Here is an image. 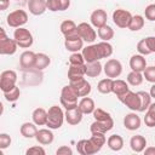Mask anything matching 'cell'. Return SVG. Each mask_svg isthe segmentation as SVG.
<instances>
[{
  "mask_svg": "<svg viewBox=\"0 0 155 155\" xmlns=\"http://www.w3.org/2000/svg\"><path fill=\"white\" fill-rule=\"evenodd\" d=\"M64 120H65V116H64V113H63L61 107L52 105L48 109V111H47V122H46V126L48 128L58 130L59 127H62Z\"/></svg>",
  "mask_w": 155,
  "mask_h": 155,
  "instance_id": "1",
  "label": "cell"
},
{
  "mask_svg": "<svg viewBox=\"0 0 155 155\" xmlns=\"http://www.w3.org/2000/svg\"><path fill=\"white\" fill-rule=\"evenodd\" d=\"M78 98H79L78 93L75 92V90L70 85H67L62 88V91H61V104L65 110L78 107Z\"/></svg>",
  "mask_w": 155,
  "mask_h": 155,
  "instance_id": "2",
  "label": "cell"
},
{
  "mask_svg": "<svg viewBox=\"0 0 155 155\" xmlns=\"http://www.w3.org/2000/svg\"><path fill=\"white\" fill-rule=\"evenodd\" d=\"M13 39L16 40L17 45L22 48H29L34 41L31 33L27 28H23V27L16 28V30L13 33Z\"/></svg>",
  "mask_w": 155,
  "mask_h": 155,
  "instance_id": "3",
  "label": "cell"
},
{
  "mask_svg": "<svg viewBox=\"0 0 155 155\" xmlns=\"http://www.w3.org/2000/svg\"><path fill=\"white\" fill-rule=\"evenodd\" d=\"M17 42L15 39L6 36L4 28H0V53L1 54H13L17 51Z\"/></svg>",
  "mask_w": 155,
  "mask_h": 155,
  "instance_id": "4",
  "label": "cell"
},
{
  "mask_svg": "<svg viewBox=\"0 0 155 155\" xmlns=\"http://www.w3.org/2000/svg\"><path fill=\"white\" fill-rule=\"evenodd\" d=\"M6 22L12 28H19L23 27L28 22V13L24 10H16L10 12V15L6 18Z\"/></svg>",
  "mask_w": 155,
  "mask_h": 155,
  "instance_id": "5",
  "label": "cell"
},
{
  "mask_svg": "<svg viewBox=\"0 0 155 155\" xmlns=\"http://www.w3.org/2000/svg\"><path fill=\"white\" fill-rule=\"evenodd\" d=\"M17 82V73L15 70H4L0 75V88L2 92L10 91Z\"/></svg>",
  "mask_w": 155,
  "mask_h": 155,
  "instance_id": "6",
  "label": "cell"
},
{
  "mask_svg": "<svg viewBox=\"0 0 155 155\" xmlns=\"http://www.w3.org/2000/svg\"><path fill=\"white\" fill-rule=\"evenodd\" d=\"M131 19H132V15L127 10L117 8L113 12V22L119 28H128Z\"/></svg>",
  "mask_w": 155,
  "mask_h": 155,
  "instance_id": "7",
  "label": "cell"
},
{
  "mask_svg": "<svg viewBox=\"0 0 155 155\" xmlns=\"http://www.w3.org/2000/svg\"><path fill=\"white\" fill-rule=\"evenodd\" d=\"M103 70L107 75V78H111V79H115V78H119L122 73V64L120 63V61L117 59H108L103 67Z\"/></svg>",
  "mask_w": 155,
  "mask_h": 155,
  "instance_id": "8",
  "label": "cell"
},
{
  "mask_svg": "<svg viewBox=\"0 0 155 155\" xmlns=\"http://www.w3.org/2000/svg\"><path fill=\"white\" fill-rule=\"evenodd\" d=\"M78 31H79L80 38L86 42H93L97 38V33L93 29V27L86 22L78 24Z\"/></svg>",
  "mask_w": 155,
  "mask_h": 155,
  "instance_id": "9",
  "label": "cell"
},
{
  "mask_svg": "<svg viewBox=\"0 0 155 155\" xmlns=\"http://www.w3.org/2000/svg\"><path fill=\"white\" fill-rule=\"evenodd\" d=\"M69 85L75 90V92L78 93L79 97H86L91 92V84L85 78H80L78 80L69 81Z\"/></svg>",
  "mask_w": 155,
  "mask_h": 155,
  "instance_id": "10",
  "label": "cell"
},
{
  "mask_svg": "<svg viewBox=\"0 0 155 155\" xmlns=\"http://www.w3.org/2000/svg\"><path fill=\"white\" fill-rule=\"evenodd\" d=\"M76 150L80 155H92L98 153L101 149L94 145L91 139H81L76 143Z\"/></svg>",
  "mask_w": 155,
  "mask_h": 155,
  "instance_id": "11",
  "label": "cell"
},
{
  "mask_svg": "<svg viewBox=\"0 0 155 155\" xmlns=\"http://www.w3.org/2000/svg\"><path fill=\"white\" fill-rule=\"evenodd\" d=\"M61 31H62V34L64 35L65 39H71V38L80 36L79 31H78V25L71 19H65L61 23Z\"/></svg>",
  "mask_w": 155,
  "mask_h": 155,
  "instance_id": "12",
  "label": "cell"
},
{
  "mask_svg": "<svg viewBox=\"0 0 155 155\" xmlns=\"http://www.w3.org/2000/svg\"><path fill=\"white\" fill-rule=\"evenodd\" d=\"M121 102L131 110L133 111H139V108H140V98L138 96L137 92H132V91H128L126 93V96L121 99Z\"/></svg>",
  "mask_w": 155,
  "mask_h": 155,
  "instance_id": "13",
  "label": "cell"
},
{
  "mask_svg": "<svg viewBox=\"0 0 155 155\" xmlns=\"http://www.w3.org/2000/svg\"><path fill=\"white\" fill-rule=\"evenodd\" d=\"M107 19H108V15H107V12H105L104 10H102V8L94 10V11L91 13V16H90L91 24H92L93 27H96L97 29L101 28V27H103V25H105V24H107Z\"/></svg>",
  "mask_w": 155,
  "mask_h": 155,
  "instance_id": "14",
  "label": "cell"
},
{
  "mask_svg": "<svg viewBox=\"0 0 155 155\" xmlns=\"http://www.w3.org/2000/svg\"><path fill=\"white\" fill-rule=\"evenodd\" d=\"M128 91H130V87H128V84L126 81H124L121 79L113 80V90H111V92L117 97L119 101H121L126 96V93Z\"/></svg>",
  "mask_w": 155,
  "mask_h": 155,
  "instance_id": "15",
  "label": "cell"
},
{
  "mask_svg": "<svg viewBox=\"0 0 155 155\" xmlns=\"http://www.w3.org/2000/svg\"><path fill=\"white\" fill-rule=\"evenodd\" d=\"M82 115L84 114L81 113L79 107H75V108H71V109H67L65 113H64L65 121L71 126H75L78 124H80L81 120H82Z\"/></svg>",
  "mask_w": 155,
  "mask_h": 155,
  "instance_id": "16",
  "label": "cell"
},
{
  "mask_svg": "<svg viewBox=\"0 0 155 155\" xmlns=\"http://www.w3.org/2000/svg\"><path fill=\"white\" fill-rule=\"evenodd\" d=\"M27 6L29 12L34 16H40L47 10L46 0H28Z\"/></svg>",
  "mask_w": 155,
  "mask_h": 155,
  "instance_id": "17",
  "label": "cell"
},
{
  "mask_svg": "<svg viewBox=\"0 0 155 155\" xmlns=\"http://www.w3.org/2000/svg\"><path fill=\"white\" fill-rule=\"evenodd\" d=\"M82 56L85 58V62L86 63H92V62H96V61H99L101 57H99V53H98V48H97V45H88L86 47L82 48Z\"/></svg>",
  "mask_w": 155,
  "mask_h": 155,
  "instance_id": "18",
  "label": "cell"
},
{
  "mask_svg": "<svg viewBox=\"0 0 155 155\" xmlns=\"http://www.w3.org/2000/svg\"><path fill=\"white\" fill-rule=\"evenodd\" d=\"M130 68L133 71H139L143 73L144 69L147 68V61L143 54H133L130 58Z\"/></svg>",
  "mask_w": 155,
  "mask_h": 155,
  "instance_id": "19",
  "label": "cell"
},
{
  "mask_svg": "<svg viewBox=\"0 0 155 155\" xmlns=\"http://www.w3.org/2000/svg\"><path fill=\"white\" fill-rule=\"evenodd\" d=\"M140 117L136 114V113H130L126 114V116L124 117V126L130 130V131H136L140 127Z\"/></svg>",
  "mask_w": 155,
  "mask_h": 155,
  "instance_id": "20",
  "label": "cell"
},
{
  "mask_svg": "<svg viewBox=\"0 0 155 155\" xmlns=\"http://www.w3.org/2000/svg\"><path fill=\"white\" fill-rule=\"evenodd\" d=\"M35 58H36V53H34L33 51H24L19 57V64L23 69L34 68Z\"/></svg>",
  "mask_w": 155,
  "mask_h": 155,
  "instance_id": "21",
  "label": "cell"
},
{
  "mask_svg": "<svg viewBox=\"0 0 155 155\" xmlns=\"http://www.w3.org/2000/svg\"><path fill=\"white\" fill-rule=\"evenodd\" d=\"M113 126H114V120L108 121V122H102V121L94 120L90 126V131H91V133H107L108 131H110L113 128Z\"/></svg>",
  "mask_w": 155,
  "mask_h": 155,
  "instance_id": "22",
  "label": "cell"
},
{
  "mask_svg": "<svg viewBox=\"0 0 155 155\" xmlns=\"http://www.w3.org/2000/svg\"><path fill=\"white\" fill-rule=\"evenodd\" d=\"M35 139L42 145H48V144H51L53 142L54 136H53L51 128H41V130H38Z\"/></svg>",
  "mask_w": 155,
  "mask_h": 155,
  "instance_id": "23",
  "label": "cell"
},
{
  "mask_svg": "<svg viewBox=\"0 0 155 155\" xmlns=\"http://www.w3.org/2000/svg\"><path fill=\"white\" fill-rule=\"evenodd\" d=\"M86 75V63L81 65H71L68 69V79L69 81L78 80L80 78H84Z\"/></svg>",
  "mask_w": 155,
  "mask_h": 155,
  "instance_id": "24",
  "label": "cell"
},
{
  "mask_svg": "<svg viewBox=\"0 0 155 155\" xmlns=\"http://www.w3.org/2000/svg\"><path fill=\"white\" fill-rule=\"evenodd\" d=\"M145 145H147V139L140 134H136V136L131 137V139H130V147L134 153L144 151Z\"/></svg>",
  "mask_w": 155,
  "mask_h": 155,
  "instance_id": "25",
  "label": "cell"
},
{
  "mask_svg": "<svg viewBox=\"0 0 155 155\" xmlns=\"http://www.w3.org/2000/svg\"><path fill=\"white\" fill-rule=\"evenodd\" d=\"M64 46L70 52H79L80 50L84 48V40L80 36L71 38V39H65Z\"/></svg>",
  "mask_w": 155,
  "mask_h": 155,
  "instance_id": "26",
  "label": "cell"
},
{
  "mask_svg": "<svg viewBox=\"0 0 155 155\" xmlns=\"http://www.w3.org/2000/svg\"><path fill=\"white\" fill-rule=\"evenodd\" d=\"M78 107H79V109L81 110V113H82L84 115H86V114H92L93 110L96 109L94 101H93L92 98L87 97V96L84 97V98L78 103Z\"/></svg>",
  "mask_w": 155,
  "mask_h": 155,
  "instance_id": "27",
  "label": "cell"
},
{
  "mask_svg": "<svg viewBox=\"0 0 155 155\" xmlns=\"http://www.w3.org/2000/svg\"><path fill=\"white\" fill-rule=\"evenodd\" d=\"M31 119H33V122L38 126L46 125V122H47V111L44 108H36L31 114Z\"/></svg>",
  "mask_w": 155,
  "mask_h": 155,
  "instance_id": "28",
  "label": "cell"
},
{
  "mask_svg": "<svg viewBox=\"0 0 155 155\" xmlns=\"http://www.w3.org/2000/svg\"><path fill=\"white\" fill-rule=\"evenodd\" d=\"M38 125H35L34 122H24L21 128H19V132L24 137V138H34L38 133V128H36Z\"/></svg>",
  "mask_w": 155,
  "mask_h": 155,
  "instance_id": "29",
  "label": "cell"
},
{
  "mask_svg": "<svg viewBox=\"0 0 155 155\" xmlns=\"http://www.w3.org/2000/svg\"><path fill=\"white\" fill-rule=\"evenodd\" d=\"M107 144L108 147L114 150V151H120L124 148V138L119 134H111L108 139H107Z\"/></svg>",
  "mask_w": 155,
  "mask_h": 155,
  "instance_id": "30",
  "label": "cell"
},
{
  "mask_svg": "<svg viewBox=\"0 0 155 155\" xmlns=\"http://www.w3.org/2000/svg\"><path fill=\"white\" fill-rule=\"evenodd\" d=\"M102 64L99 63V61L92 62V63H86V75L88 78H97L101 73H102Z\"/></svg>",
  "mask_w": 155,
  "mask_h": 155,
  "instance_id": "31",
  "label": "cell"
},
{
  "mask_svg": "<svg viewBox=\"0 0 155 155\" xmlns=\"http://www.w3.org/2000/svg\"><path fill=\"white\" fill-rule=\"evenodd\" d=\"M51 63V59L47 54L45 53H36V58H35V64H34V69L36 70H44L46 69Z\"/></svg>",
  "mask_w": 155,
  "mask_h": 155,
  "instance_id": "32",
  "label": "cell"
},
{
  "mask_svg": "<svg viewBox=\"0 0 155 155\" xmlns=\"http://www.w3.org/2000/svg\"><path fill=\"white\" fill-rule=\"evenodd\" d=\"M96 45H97L101 59L102 58H108V57H110L113 54V46L108 41H101V42H98Z\"/></svg>",
  "mask_w": 155,
  "mask_h": 155,
  "instance_id": "33",
  "label": "cell"
},
{
  "mask_svg": "<svg viewBox=\"0 0 155 155\" xmlns=\"http://www.w3.org/2000/svg\"><path fill=\"white\" fill-rule=\"evenodd\" d=\"M97 35L102 41H109L114 38V29L111 27H109L108 24H105V25L98 28Z\"/></svg>",
  "mask_w": 155,
  "mask_h": 155,
  "instance_id": "34",
  "label": "cell"
},
{
  "mask_svg": "<svg viewBox=\"0 0 155 155\" xmlns=\"http://www.w3.org/2000/svg\"><path fill=\"white\" fill-rule=\"evenodd\" d=\"M97 90L103 93V94H108L111 92L113 90V79L111 78H105V79H102L98 85H97Z\"/></svg>",
  "mask_w": 155,
  "mask_h": 155,
  "instance_id": "35",
  "label": "cell"
},
{
  "mask_svg": "<svg viewBox=\"0 0 155 155\" xmlns=\"http://www.w3.org/2000/svg\"><path fill=\"white\" fill-rule=\"evenodd\" d=\"M144 27V17L140 15L132 16V19L128 24V29L131 31H138Z\"/></svg>",
  "mask_w": 155,
  "mask_h": 155,
  "instance_id": "36",
  "label": "cell"
},
{
  "mask_svg": "<svg viewBox=\"0 0 155 155\" xmlns=\"http://www.w3.org/2000/svg\"><path fill=\"white\" fill-rule=\"evenodd\" d=\"M144 124L148 127H155V103H151L147 109L144 116Z\"/></svg>",
  "mask_w": 155,
  "mask_h": 155,
  "instance_id": "37",
  "label": "cell"
},
{
  "mask_svg": "<svg viewBox=\"0 0 155 155\" xmlns=\"http://www.w3.org/2000/svg\"><path fill=\"white\" fill-rule=\"evenodd\" d=\"M137 93H138V96L140 98V108H139V111L140 113L142 111H145L149 108V105L151 104V96H150V93H148L145 91H139Z\"/></svg>",
  "mask_w": 155,
  "mask_h": 155,
  "instance_id": "38",
  "label": "cell"
},
{
  "mask_svg": "<svg viewBox=\"0 0 155 155\" xmlns=\"http://www.w3.org/2000/svg\"><path fill=\"white\" fill-rule=\"evenodd\" d=\"M92 114H93L94 120H97V121H102V122L113 121L111 115H110L108 111H105V110H103V109H101V108H96Z\"/></svg>",
  "mask_w": 155,
  "mask_h": 155,
  "instance_id": "39",
  "label": "cell"
},
{
  "mask_svg": "<svg viewBox=\"0 0 155 155\" xmlns=\"http://www.w3.org/2000/svg\"><path fill=\"white\" fill-rule=\"evenodd\" d=\"M143 79H144V76H143V74L142 73H139V71H131V73H128V75H127V82L130 84V85H132V86H139L142 82H143Z\"/></svg>",
  "mask_w": 155,
  "mask_h": 155,
  "instance_id": "40",
  "label": "cell"
},
{
  "mask_svg": "<svg viewBox=\"0 0 155 155\" xmlns=\"http://www.w3.org/2000/svg\"><path fill=\"white\" fill-rule=\"evenodd\" d=\"M19 96H21V91L17 86H13L10 91L4 92V97L7 102H16L19 98Z\"/></svg>",
  "mask_w": 155,
  "mask_h": 155,
  "instance_id": "41",
  "label": "cell"
},
{
  "mask_svg": "<svg viewBox=\"0 0 155 155\" xmlns=\"http://www.w3.org/2000/svg\"><path fill=\"white\" fill-rule=\"evenodd\" d=\"M91 140L93 142L94 145H97L99 149H102V147L105 144L107 138H105V133H91Z\"/></svg>",
  "mask_w": 155,
  "mask_h": 155,
  "instance_id": "42",
  "label": "cell"
},
{
  "mask_svg": "<svg viewBox=\"0 0 155 155\" xmlns=\"http://www.w3.org/2000/svg\"><path fill=\"white\" fill-rule=\"evenodd\" d=\"M85 58L82 56V53H79V52H73L69 57V64L71 65H81V64H85Z\"/></svg>",
  "mask_w": 155,
  "mask_h": 155,
  "instance_id": "43",
  "label": "cell"
},
{
  "mask_svg": "<svg viewBox=\"0 0 155 155\" xmlns=\"http://www.w3.org/2000/svg\"><path fill=\"white\" fill-rule=\"evenodd\" d=\"M143 76L144 79L148 81V82H151V84H155V67L151 65V67H147L143 71Z\"/></svg>",
  "mask_w": 155,
  "mask_h": 155,
  "instance_id": "44",
  "label": "cell"
},
{
  "mask_svg": "<svg viewBox=\"0 0 155 155\" xmlns=\"http://www.w3.org/2000/svg\"><path fill=\"white\" fill-rule=\"evenodd\" d=\"M137 51L139 52V54H143V56H147V54H150V50L148 47V44L145 41V39H142L138 44H137Z\"/></svg>",
  "mask_w": 155,
  "mask_h": 155,
  "instance_id": "45",
  "label": "cell"
},
{
  "mask_svg": "<svg viewBox=\"0 0 155 155\" xmlns=\"http://www.w3.org/2000/svg\"><path fill=\"white\" fill-rule=\"evenodd\" d=\"M144 15H145V18L148 21H155V4H150L145 7L144 10Z\"/></svg>",
  "mask_w": 155,
  "mask_h": 155,
  "instance_id": "46",
  "label": "cell"
},
{
  "mask_svg": "<svg viewBox=\"0 0 155 155\" xmlns=\"http://www.w3.org/2000/svg\"><path fill=\"white\" fill-rule=\"evenodd\" d=\"M11 137L7 133H0V149H6L11 145Z\"/></svg>",
  "mask_w": 155,
  "mask_h": 155,
  "instance_id": "47",
  "label": "cell"
},
{
  "mask_svg": "<svg viewBox=\"0 0 155 155\" xmlns=\"http://www.w3.org/2000/svg\"><path fill=\"white\" fill-rule=\"evenodd\" d=\"M25 154H27V155H45L46 151H45V149H44L42 147L35 145V147H31V148L27 149Z\"/></svg>",
  "mask_w": 155,
  "mask_h": 155,
  "instance_id": "48",
  "label": "cell"
},
{
  "mask_svg": "<svg viewBox=\"0 0 155 155\" xmlns=\"http://www.w3.org/2000/svg\"><path fill=\"white\" fill-rule=\"evenodd\" d=\"M46 6L47 10L56 12V11H61V4L59 0H46Z\"/></svg>",
  "mask_w": 155,
  "mask_h": 155,
  "instance_id": "49",
  "label": "cell"
},
{
  "mask_svg": "<svg viewBox=\"0 0 155 155\" xmlns=\"http://www.w3.org/2000/svg\"><path fill=\"white\" fill-rule=\"evenodd\" d=\"M56 154H57V155H71V154H73V150H71V148L68 147V145H62V147H59V148L57 149Z\"/></svg>",
  "mask_w": 155,
  "mask_h": 155,
  "instance_id": "50",
  "label": "cell"
},
{
  "mask_svg": "<svg viewBox=\"0 0 155 155\" xmlns=\"http://www.w3.org/2000/svg\"><path fill=\"white\" fill-rule=\"evenodd\" d=\"M145 41L148 44V47L150 50V52H155V36H148L145 38Z\"/></svg>",
  "mask_w": 155,
  "mask_h": 155,
  "instance_id": "51",
  "label": "cell"
},
{
  "mask_svg": "<svg viewBox=\"0 0 155 155\" xmlns=\"http://www.w3.org/2000/svg\"><path fill=\"white\" fill-rule=\"evenodd\" d=\"M61 4V11H65L70 6V0H59Z\"/></svg>",
  "mask_w": 155,
  "mask_h": 155,
  "instance_id": "52",
  "label": "cell"
},
{
  "mask_svg": "<svg viewBox=\"0 0 155 155\" xmlns=\"http://www.w3.org/2000/svg\"><path fill=\"white\" fill-rule=\"evenodd\" d=\"M10 5V0H0V10L5 11Z\"/></svg>",
  "mask_w": 155,
  "mask_h": 155,
  "instance_id": "53",
  "label": "cell"
},
{
  "mask_svg": "<svg viewBox=\"0 0 155 155\" xmlns=\"http://www.w3.org/2000/svg\"><path fill=\"white\" fill-rule=\"evenodd\" d=\"M145 155H155V147H148L144 149Z\"/></svg>",
  "mask_w": 155,
  "mask_h": 155,
  "instance_id": "54",
  "label": "cell"
},
{
  "mask_svg": "<svg viewBox=\"0 0 155 155\" xmlns=\"http://www.w3.org/2000/svg\"><path fill=\"white\" fill-rule=\"evenodd\" d=\"M149 93H150L151 98H154V99H155V84H154V85L150 87V92H149Z\"/></svg>",
  "mask_w": 155,
  "mask_h": 155,
  "instance_id": "55",
  "label": "cell"
},
{
  "mask_svg": "<svg viewBox=\"0 0 155 155\" xmlns=\"http://www.w3.org/2000/svg\"><path fill=\"white\" fill-rule=\"evenodd\" d=\"M154 30H155V28H154Z\"/></svg>",
  "mask_w": 155,
  "mask_h": 155,
  "instance_id": "56",
  "label": "cell"
}]
</instances>
